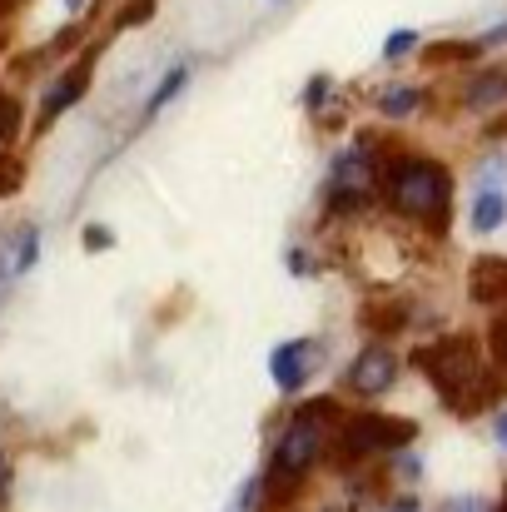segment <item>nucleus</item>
<instances>
[{
    "instance_id": "22",
    "label": "nucleus",
    "mask_w": 507,
    "mask_h": 512,
    "mask_svg": "<svg viewBox=\"0 0 507 512\" xmlns=\"http://www.w3.org/2000/svg\"><path fill=\"white\" fill-rule=\"evenodd\" d=\"M324 95H329V75H319V80L309 85V105H324Z\"/></svg>"
},
{
    "instance_id": "32",
    "label": "nucleus",
    "mask_w": 507,
    "mask_h": 512,
    "mask_svg": "<svg viewBox=\"0 0 507 512\" xmlns=\"http://www.w3.org/2000/svg\"><path fill=\"white\" fill-rule=\"evenodd\" d=\"M324 512H338V508H324Z\"/></svg>"
},
{
    "instance_id": "26",
    "label": "nucleus",
    "mask_w": 507,
    "mask_h": 512,
    "mask_svg": "<svg viewBox=\"0 0 507 512\" xmlns=\"http://www.w3.org/2000/svg\"><path fill=\"white\" fill-rule=\"evenodd\" d=\"M493 433H498V448L507 453V413H498V418H493Z\"/></svg>"
},
{
    "instance_id": "8",
    "label": "nucleus",
    "mask_w": 507,
    "mask_h": 512,
    "mask_svg": "<svg viewBox=\"0 0 507 512\" xmlns=\"http://www.w3.org/2000/svg\"><path fill=\"white\" fill-rule=\"evenodd\" d=\"M90 70H95V50H90L85 60H75V65H70V70H65V75L50 85V95H45V105H40V130H45V125H55V120H60V115H65V110H70V105L85 95Z\"/></svg>"
},
{
    "instance_id": "30",
    "label": "nucleus",
    "mask_w": 507,
    "mask_h": 512,
    "mask_svg": "<svg viewBox=\"0 0 507 512\" xmlns=\"http://www.w3.org/2000/svg\"><path fill=\"white\" fill-rule=\"evenodd\" d=\"M60 5H65V10H80V5H85V0H60Z\"/></svg>"
},
{
    "instance_id": "9",
    "label": "nucleus",
    "mask_w": 507,
    "mask_h": 512,
    "mask_svg": "<svg viewBox=\"0 0 507 512\" xmlns=\"http://www.w3.org/2000/svg\"><path fill=\"white\" fill-rule=\"evenodd\" d=\"M468 294H473V304H503L507 299V259L483 254V259L473 264V274H468Z\"/></svg>"
},
{
    "instance_id": "14",
    "label": "nucleus",
    "mask_w": 507,
    "mask_h": 512,
    "mask_svg": "<svg viewBox=\"0 0 507 512\" xmlns=\"http://www.w3.org/2000/svg\"><path fill=\"white\" fill-rule=\"evenodd\" d=\"M418 100H423V95L403 85V90H383V95H378V110H383V115H393V120H403V115H413V110H418Z\"/></svg>"
},
{
    "instance_id": "10",
    "label": "nucleus",
    "mask_w": 507,
    "mask_h": 512,
    "mask_svg": "<svg viewBox=\"0 0 507 512\" xmlns=\"http://www.w3.org/2000/svg\"><path fill=\"white\" fill-rule=\"evenodd\" d=\"M468 110H488V105H503L507 100V70H483L473 85H468Z\"/></svg>"
},
{
    "instance_id": "16",
    "label": "nucleus",
    "mask_w": 507,
    "mask_h": 512,
    "mask_svg": "<svg viewBox=\"0 0 507 512\" xmlns=\"http://www.w3.org/2000/svg\"><path fill=\"white\" fill-rule=\"evenodd\" d=\"M184 80H189V70H184V65H174V70H169V75H165V85H160V90L150 95V105H145V115H160V105H169V100H174V95L184 90Z\"/></svg>"
},
{
    "instance_id": "19",
    "label": "nucleus",
    "mask_w": 507,
    "mask_h": 512,
    "mask_svg": "<svg viewBox=\"0 0 507 512\" xmlns=\"http://www.w3.org/2000/svg\"><path fill=\"white\" fill-rule=\"evenodd\" d=\"M438 512H488V503H483V498H473V493H463V498H448Z\"/></svg>"
},
{
    "instance_id": "11",
    "label": "nucleus",
    "mask_w": 507,
    "mask_h": 512,
    "mask_svg": "<svg viewBox=\"0 0 507 512\" xmlns=\"http://www.w3.org/2000/svg\"><path fill=\"white\" fill-rule=\"evenodd\" d=\"M503 219H507L503 189H478V199H473V229H478V234H493Z\"/></svg>"
},
{
    "instance_id": "20",
    "label": "nucleus",
    "mask_w": 507,
    "mask_h": 512,
    "mask_svg": "<svg viewBox=\"0 0 507 512\" xmlns=\"http://www.w3.org/2000/svg\"><path fill=\"white\" fill-rule=\"evenodd\" d=\"M110 244H115V234H110L105 224H90V229H85V249H110Z\"/></svg>"
},
{
    "instance_id": "25",
    "label": "nucleus",
    "mask_w": 507,
    "mask_h": 512,
    "mask_svg": "<svg viewBox=\"0 0 507 512\" xmlns=\"http://www.w3.org/2000/svg\"><path fill=\"white\" fill-rule=\"evenodd\" d=\"M5 493H10V458L0 453V503H5Z\"/></svg>"
},
{
    "instance_id": "1",
    "label": "nucleus",
    "mask_w": 507,
    "mask_h": 512,
    "mask_svg": "<svg viewBox=\"0 0 507 512\" xmlns=\"http://www.w3.org/2000/svg\"><path fill=\"white\" fill-rule=\"evenodd\" d=\"M413 363L428 373V383L438 388V398L453 413H463V418L478 413V408H488V403H498V393L507 388V378L483 368V353H478V343L468 339V334H448V339H438V343H423L413 353Z\"/></svg>"
},
{
    "instance_id": "29",
    "label": "nucleus",
    "mask_w": 507,
    "mask_h": 512,
    "mask_svg": "<svg viewBox=\"0 0 507 512\" xmlns=\"http://www.w3.org/2000/svg\"><path fill=\"white\" fill-rule=\"evenodd\" d=\"M15 5H25V0H0V15H10Z\"/></svg>"
},
{
    "instance_id": "13",
    "label": "nucleus",
    "mask_w": 507,
    "mask_h": 512,
    "mask_svg": "<svg viewBox=\"0 0 507 512\" xmlns=\"http://www.w3.org/2000/svg\"><path fill=\"white\" fill-rule=\"evenodd\" d=\"M403 319H408V309H403V304H388V309L368 304V309H363V324H368L373 334H393V329H403Z\"/></svg>"
},
{
    "instance_id": "2",
    "label": "nucleus",
    "mask_w": 507,
    "mask_h": 512,
    "mask_svg": "<svg viewBox=\"0 0 507 512\" xmlns=\"http://www.w3.org/2000/svg\"><path fill=\"white\" fill-rule=\"evenodd\" d=\"M383 194H388V204L403 219L428 224V229H443L448 224V204H453V174L443 170L438 160L403 155V160H388L383 165Z\"/></svg>"
},
{
    "instance_id": "6",
    "label": "nucleus",
    "mask_w": 507,
    "mask_h": 512,
    "mask_svg": "<svg viewBox=\"0 0 507 512\" xmlns=\"http://www.w3.org/2000/svg\"><path fill=\"white\" fill-rule=\"evenodd\" d=\"M393 378H398V358H393V348L368 343V348L348 363V378H343V383H348L358 398H378V393L393 388Z\"/></svg>"
},
{
    "instance_id": "12",
    "label": "nucleus",
    "mask_w": 507,
    "mask_h": 512,
    "mask_svg": "<svg viewBox=\"0 0 507 512\" xmlns=\"http://www.w3.org/2000/svg\"><path fill=\"white\" fill-rule=\"evenodd\" d=\"M478 55H483L478 40H458V45L448 40V45H433L428 50V65H458V60H478Z\"/></svg>"
},
{
    "instance_id": "7",
    "label": "nucleus",
    "mask_w": 507,
    "mask_h": 512,
    "mask_svg": "<svg viewBox=\"0 0 507 512\" xmlns=\"http://www.w3.org/2000/svg\"><path fill=\"white\" fill-rule=\"evenodd\" d=\"M319 358H324V343L319 339L279 343V348L269 353V373H274V383H279L284 393H299V388L309 383V373H314Z\"/></svg>"
},
{
    "instance_id": "17",
    "label": "nucleus",
    "mask_w": 507,
    "mask_h": 512,
    "mask_svg": "<svg viewBox=\"0 0 507 512\" xmlns=\"http://www.w3.org/2000/svg\"><path fill=\"white\" fill-rule=\"evenodd\" d=\"M413 40H418L413 30H393V35H388V45H383V55H388V60H398V55H408V50H413Z\"/></svg>"
},
{
    "instance_id": "23",
    "label": "nucleus",
    "mask_w": 507,
    "mask_h": 512,
    "mask_svg": "<svg viewBox=\"0 0 507 512\" xmlns=\"http://www.w3.org/2000/svg\"><path fill=\"white\" fill-rule=\"evenodd\" d=\"M393 468H398L403 478H418V473H423V463H418V458H408V453H403V458H398Z\"/></svg>"
},
{
    "instance_id": "18",
    "label": "nucleus",
    "mask_w": 507,
    "mask_h": 512,
    "mask_svg": "<svg viewBox=\"0 0 507 512\" xmlns=\"http://www.w3.org/2000/svg\"><path fill=\"white\" fill-rule=\"evenodd\" d=\"M488 339H493V358H498V368L507 373V314L493 324V334H488Z\"/></svg>"
},
{
    "instance_id": "24",
    "label": "nucleus",
    "mask_w": 507,
    "mask_h": 512,
    "mask_svg": "<svg viewBox=\"0 0 507 512\" xmlns=\"http://www.w3.org/2000/svg\"><path fill=\"white\" fill-rule=\"evenodd\" d=\"M507 40V20L503 25H493V30H488V35H483V40H478V45H483V50H488V45H503Z\"/></svg>"
},
{
    "instance_id": "4",
    "label": "nucleus",
    "mask_w": 507,
    "mask_h": 512,
    "mask_svg": "<svg viewBox=\"0 0 507 512\" xmlns=\"http://www.w3.org/2000/svg\"><path fill=\"white\" fill-rule=\"evenodd\" d=\"M319 413H334V398H324V403H304V408L289 418V428L279 433V448H274L269 473L294 478V483L309 478V468H314L319 453H324V423H319Z\"/></svg>"
},
{
    "instance_id": "3",
    "label": "nucleus",
    "mask_w": 507,
    "mask_h": 512,
    "mask_svg": "<svg viewBox=\"0 0 507 512\" xmlns=\"http://www.w3.org/2000/svg\"><path fill=\"white\" fill-rule=\"evenodd\" d=\"M383 184V160H378V145L373 135H363L353 150H343L329 170V214H358L373 189Z\"/></svg>"
},
{
    "instance_id": "15",
    "label": "nucleus",
    "mask_w": 507,
    "mask_h": 512,
    "mask_svg": "<svg viewBox=\"0 0 507 512\" xmlns=\"http://www.w3.org/2000/svg\"><path fill=\"white\" fill-rule=\"evenodd\" d=\"M15 135H20V105L0 90V160H5V150H10Z\"/></svg>"
},
{
    "instance_id": "27",
    "label": "nucleus",
    "mask_w": 507,
    "mask_h": 512,
    "mask_svg": "<svg viewBox=\"0 0 507 512\" xmlns=\"http://www.w3.org/2000/svg\"><path fill=\"white\" fill-rule=\"evenodd\" d=\"M289 269H294V274H314V264H309V254H294V259H289Z\"/></svg>"
},
{
    "instance_id": "31",
    "label": "nucleus",
    "mask_w": 507,
    "mask_h": 512,
    "mask_svg": "<svg viewBox=\"0 0 507 512\" xmlns=\"http://www.w3.org/2000/svg\"><path fill=\"white\" fill-rule=\"evenodd\" d=\"M498 512H507V498H503V508H498Z\"/></svg>"
},
{
    "instance_id": "28",
    "label": "nucleus",
    "mask_w": 507,
    "mask_h": 512,
    "mask_svg": "<svg viewBox=\"0 0 507 512\" xmlns=\"http://www.w3.org/2000/svg\"><path fill=\"white\" fill-rule=\"evenodd\" d=\"M388 512H418V503L413 498H398V503H388Z\"/></svg>"
},
{
    "instance_id": "21",
    "label": "nucleus",
    "mask_w": 507,
    "mask_h": 512,
    "mask_svg": "<svg viewBox=\"0 0 507 512\" xmlns=\"http://www.w3.org/2000/svg\"><path fill=\"white\" fill-rule=\"evenodd\" d=\"M150 5H155V0H130V10H120V25H140V20H150Z\"/></svg>"
},
{
    "instance_id": "5",
    "label": "nucleus",
    "mask_w": 507,
    "mask_h": 512,
    "mask_svg": "<svg viewBox=\"0 0 507 512\" xmlns=\"http://www.w3.org/2000/svg\"><path fill=\"white\" fill-rule=\"evenodd\" d=\"M413 423L408 418H388V413H353L343 418V433H338V458L348 463H363V458H378V453H398L403 443H413Z\"/></svg>"
}]
</instances>
